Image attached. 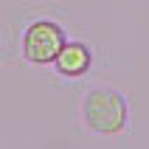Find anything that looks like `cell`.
<instances>
[{
	"instance_id": "obj_1",
	"label": "cell",
	"mask_w": 149,
	"mask_h": 149,
	"mask_svg": "<svg viewBox=\"0 0 149 149\" xmlns=\"http://www.w3.org/2000/svg\"><path fill=\"white\" fill-rule=\"evenodd\" d=\"M82 116L87 130L96 135H118L124 132L127 121H130V107L127 99L113 87H99L84 96Z\"/></svg>"
},
{
	"instance_id": "obj_2",
	"label": "cell",
	"mask_w": 149,
	"mask_h": 149,
	"mask_svg": "<svg viewBox=\"0 0 149 149\" xmlns=\"http://www.w3.org/2000/svg\"><path fill=\"white\" fill-rule=\"evenodd\" d=\"M68 42L62 25L54 20H37L23 34V56L31 65H54L59 48Z\"/></svg>"
},
{
	"instance_id": "obj_3",
	"label": "cell",
	"mask_w": 149,
	"mask_h": 149,
	"mask_svg": "<svg viewBox=\"0 0 149 149\" xmlns=\"http://www.w3.org/2000/svg\"><path fill=\"white\" fill-rule=\"evenodd\" d=\"M54 68H56L59 76H68V79H79L93 68V51L87 48V42L79 40H68L62 48H59L56 59H54Z\"/></svg>"
}]
</instances>
